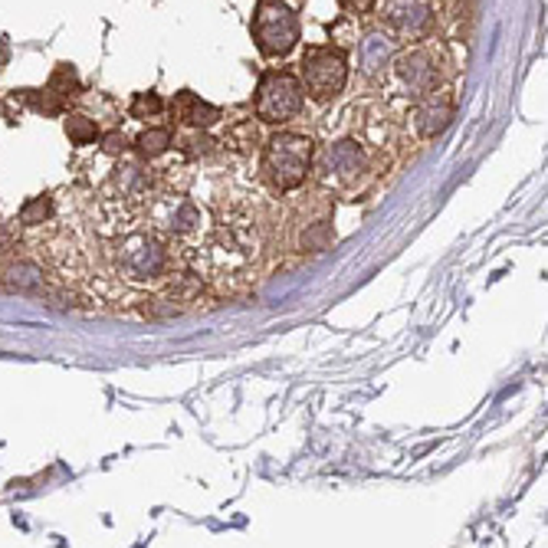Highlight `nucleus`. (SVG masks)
Listing matches in <instances>:
<instances>
[{
    "label": "nucleus",
    "mask_w": 548,
    "mask_h": 548,
    "mask_svg": "<svg viewBox=\"0 0 548 548\" xmlns=\"http://www.w3.org/2000/svg\"><path fill=\"white\" fill-rule=\"evenodd\" d=\"M319 167H322L326 181H332V184L355 187L364 177V171H368V161H364V151H362L358 141L342 139V141H335V145H328V148L322 151Z\"/></svg>",
    "instance_id": "obj_6"
},
{
    "label": "nucleus",
    "mask_w": 548,
    "mask_h": 548,
    "mask_svg": "<svg viewBox=\"0 0 548 548\" xmlns=\"http://www.w3.org/2000/svg\"><path fill=\"white\" fill-rule=\"evenodd\" d=\"M66 139L73 141V145H93L99 139V125L93 119H85V115H66Z\"/></svg>",
    "instance_id": "obj_16"
},
{
    "label": "nucleus",
    "mask_w": 548,
    "mask_h": 548,
    "mask_svg": "<svg viewBox=\"0 0 548 548\" xmlns=\"http://www.w3.org/2000/svg\"><path fill=\"white\" fill-rule=\"evenodd\" d=\"M306 103V89L296 76L286 69H270L260 79L256 89V119L266 125H283V121L296 119Z\"/></svg>",
    "instance_id": "obj_3"
},
{
    "label": "nucleus",
    "mask_w": 548,
    "mask_h": 548,
    "mask_svg": "<svg viewBox=\"0 0 548 548\" xmlns=\"http://www.w3.org/2000/svg\"><path fill=\"white\" fill-rule=\"evenodd\" d=\"M171 115H175L181 125H187V129H211V125H217L220 121V109L211 103H204L201 95L194 93H177L175 103H171Z\"/></svg>",
    "instance_id": "obj_12"
},
{
    "label": "nucleus",
    "mask_w": 548,
    "mask_h": 548,
    "mask_svg": "<svg viewBox=\"0 0 548 548\" xmlns=\"http://www.w3.org/2000/svg\"><path fill=\"white\" fill-rule=\"evenodd\" d=\"M391 56H394V40L382 30H374L358 43V69L364 76H378L391 63Z\"/></svg>",
    "instance_id": "obj_13"
},
{
    "label": "nucleus",
    "mask_w": 548,
    "mask_h": 548,
    "mask_svg": "<svg viewBox=\"0 0 548 548\" xmlns=\"http://www.w3.org/2000/svg\"><path fill=\"white\" fill-rule=\"evenodd\" d=\"M0 279H4V286L17 289V292H40L43 289V266L33 260H13Z\"/></svg>",
    "instance_id": "obj_14"
},
{
    "label": "nucleus",
    "mask_w": 548,
    "mask_h": 548,
    "mask_svg": "<svg viewBox=\"0 0 548 548\" xmlns=\"http://www.w3.org/2000/svg\"><path fill=\"white\" fill-rule=\"evenodd\" d=\"M309 167H312V141L306 135H292L283 131L266 145L263 155V175L276 191H296L306 181Z\"/></svg>",
    "instance_id": "obj_2"
},
{
    "label": "nucleus",
    "mask_w": 548,
    "mask_h": 548,
    "mask_svg": "<svg viewBox=\"0 0 548 548\" xmlns=\"http://www.w3.org/2000/svg\"><path fill=\"white\" fill-rule=\"evenodd\" d=\"M155 223H158V230L171 233L177 240H187V237L201 233V211L184 197H165L155 207Z\"/></svg>",
    "instance_id": "obj_8"
},
{
    "label": "nucleus",
    "mask_w": 548,
    "mask_h": 548,
    "mask_svg": "<svg viewBox=\"0 0 548 548\" xmlns=\"http://www.w3.org/2000/svg\"><path fill=\"white\" fill-rule=\"evenodd\" d=\"M125 148H129V139H125L119 129L109 131V135H103V151H105V155H121Z\"/></svg>",
    "instance_id": "obj_23"
},
{
    "label": "nucleus",
    "mask_w": 548,
    "mask_h": 548,
    "mask_svg": "<svg viewBox=\"0 0 548 548\" xmlns=\"http://www.w3.org/2000/svg\"><path fill=\"white\" fill-rule=\"evenodd\" d=\"M112 260H115V270L125 283L131 286H145V283H158V279L167 276L171 270V253L167 247L158 240V237H151V233H129V237H121L115 243V253H112Z\"/></svg>",
    "instance_id": "obj_1"
},
{
    "label": "nucleus",
    "mask_w": 548,
    "mask_h": 548,
    "mask_svg": "<svg viewBox=\"0 0 548 548\" xmlns=\"http://www.w3.org/2000/svg\"><path fill=\"white\" fill-rule=\"evenodd\" d=\"M217 141L207 139V135H191V139L181 141V148H184V155H191V158H201V155H211L214 151Z\"/></svg>",
    "instance_id": "obj_22"
},
{
    "label": "nucleus",
    "mask_w": 548,
    "mask_h": 548,
    "mask_svg": "<svg viewBox=\"0 0 548 548\" xmlns=\"http://www.w3.org/2000/svg\"><path fill=\"white\" fill-rule=\"evenodd\" d=\"M299 69H302V83H306L309 95H316L319 103L338 95L348 83V59H345L342 49L309 47Z\"/></svg>",
    "instance_id": "obj_5"
},
{
    "label": "nucleus",
    "mask_w": 548,
    "mask_h": 548,
    "mask_svg": "<svg viewBox=\"0 0 548 548\" xmlns=\"http://www.w3.org/2000/svg\"><path fill=\"white\" fill-rule=\"evenodd\" d=\"M253 40L263 56H289L299 43L296 10L283 0H263L253 17Z\"/></svg>",
    "instance_id": "obj_4"
},
{
    "label": "nucleus",
    "mask_w": 548,
    "mask_h": 548,
    "mask_svg": "<svg viewBox=\"0 0 548 548\" xmlns=\"http://www.w3.org/2000/svg\"><path fill=\"white\" fill-rule=\"evenodd\" d=\"M53 214V201L49 197H33L20 207V227H43V220H49Z\"/></svg>",
    "instance_id": "obj_18"
},
{
    "label": "nucleus",
    "mask_w": 548,
    "mask_h": 548,
    "mask_svg": "<svg viewBox=\"0 0 548 548\" xmlns=\"http://www.w3.org/2000/svg\"><path fill=\"white\" fill-rule=\"evenodd\" d=\"M49 89L59 93L63 99H73V95L79 93V76H76L73 66H66V63L56 66L53 76H49Z\"/></svg>",
    "instance_id": "obj_19"
},
{
    "label": "nucleus",
    "mask_w": 548,
    "mask_h": 548,
    "mask_svg": "<svg viewBox=\"0 0 548 548\" xmlns=\"http://www.w3.org/2000/svg\"><path fill=\"white\" fill-rule=\"evenodd\" d=\"M167 148H171V129H145L139 139H135V151L148 161L165 155Z\"/></svg>",
    "instance_id": "obj_15"
},
{
    "label": "nucleus",
    "mask_w": 548,
    "mask_h": 548,
    "mask_svg": "<svg viewBox=\"0 0 548 548\" xmlns=\"http://www.w3.org/2000/svg\"><path fill=\"white\" fill-rule=\"evenodd\" d=\"M454 121V103L446 95H430L418 105L414 112V129L420 139H437L440 131H446V125Z\"/></svg>",
    "instance_id": "obj_11"
},
{
    "label": "nucleus",
    "mask_w": 548,
    "mask_h": 548,
    "mask_svg": "<svg viewBox=\"0 0 548 548\" xmlns=\"http://www.w3.org/2000/svg\"><path fill=\"white\" fill-rule=\"evenodd\" d=\"M378 0H338V7H345L348 13H368Z\"/></svg>",
    "instance_id": "obj_24"
},
{
    "label": "nucleus",
    "mask_w": 548,
    "mask_h": 548,
    "mask_svg": "<svg viewBox=\"0 0 548 548\" xmlns=\"http://www.w3.org/2000/svg\"><path fill=\"white\" fill-rule=\"evenodd\" d=\"M148 187H151V171L145 165H135V161L119 165L109 177V191H115V197H119L121 204L141 201V197L148 194Z\"/></svg>",
    "instance_id": "obj_10"
},
{
    "label": "nucleus",
    "mask_w": 548,
    "mask_h": 548,
    "mask_svg": "<svg viewBox=\"0 0 548 548\" xmlns=\"http://www.w3.org/2000/svg\"><path fill=\"white\" fill-rule=\"evenodd\" d=\"M384 20L398 37L418 40L434 23V7H430V0H388Z\"/></svg>",
    "instance_id": "obj_7"
},
{
    "label": "nucleus",
    "mask_w": 548,
    "mask_h": 548,
    "mask_svg": "<svg viewBox=\"0 0 548 548\" xmlns=\"http://www.w3.org/2000/svg\"><path fill=\"white\" fill-rule=\"evenodd\" d=\"M20 99L30 105L33 112H43V115H59L66 105V99L59 93H53V89H40V93H20Z\"/></svg>",
    "instance_id": "obj_17"
},
{
    "label": "nucleus",
    "mask_w": 548,
    "mask_h": 548,
    "mask_svg": "<svg viewBox=\"0 0 548 548\" xmlns=\"http://www.w3.org/2000/svg\"><path fill=\"white\" fill-rule=\"evenodd\" d=\"M398 79L410 95H427L437 85V66H434L430 53L414 49V53H404L398 59Z\"/></svg>",
    "instance_id": "obj_9"
},
{
    "label": "nucleus",
    "mask_w": 548,
    "mask_h": 548,
    "mask_svg": "<svg viewBox=\"0 0 548 548\" xmlns=\"http://www.w3.org/2000/svg\"><path fill=\"white\" fill-rule=\"evenodd\" d=\"M131 119H151V115H161L165 112V99L158 93H141L131 99Z\"/></svg>",
    "instance_id": "obj_20"
},
{
    "label": "nucleus",
    "mask_w": 548,
    "mask_h": 548,
    "mask_svg": "<svg viewBox=\"0 0 548 548\" xmlns=\"http://www.w3.org/2000/svg\"><path fill=\"white\" fill-rule=\"evenodd\" d=\"M328 243H332V227H328V223H312V227L302 233V250L309 253L326 250Z\"/></svg>",
    "instance_id": "obj_21"
}]
</instances>
